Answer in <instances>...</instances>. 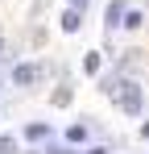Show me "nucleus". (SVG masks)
<instances>
[{
    "instance_id": "1",
    "label": "nucleus",
    "mask_w": 149,
    "mask_h": 154,
    "mask_svg": "<svg viewBox=\"0 0 149 154\" xmlns=\"http://www.w3.org/2000/svg\"><path fill=\"white\" fill-rule=\"evenodd\" d=\"M37 75H42L37 67H29V63H21V67L13 71V83H17V88H29V83H37Z\"/></svg>"
},
{
    "instance_id": "2",
    "label": "nucleus",
    "mask_w": 149,
    "mask_h": 154,
    "mask_svg": "<svg viewBox=\"0 0 149 154\" xmlns=\"http://www.w3.org/2000/svg\"><path fill=\"white\" fill-rule=\"evenodd\" d=\"M124 88H128V83H124ZM116 100H120L124 112H137V108H141V92H137V88H128V92H116Z\"/></svg>"
},
{
    "instance_id": "3",
    "label": "nucleus",
    "mask_w": 149,
    "mask_h": 154,
    "mask_svg": "<svg viewBox=\"0 0 149 154\" xmlns=\"http://www.w3.org/2000/svg\"><path fill=\"white\" fill-rule=\"evenodd\" d=\"M124 8H128V0H112V4H108V25H120Z\"/></svg>"
},
{
    "instance_id": "4",
    "label": "nucleus",
    "mask_w": 149,
    "mask_h": 154,
    "mask_svg": "<svg viewBox=\"0 0 149 154\" xmlns=\"http://www.w3.org/2000/svg\"><path fill=\"white\" fill-rule=\"evenodd\" d=\"M79 25H83V21H79V8H71V13H62V29H66V33H74Z\"/></svg>"
},
{
    "instance_id": "5",
    "label": "nucleus",
    "mask_w": 149,
    "mask_h": 154,
    "mask_svg": "<svg viewBox=\"0 0 149 154\" xmlns=\"http://www.w3.org/2000/svg\"><path fill=\"white\" fill-rule=\"evenodd\" d=\"M83 71L95 75V71H99V54H87V58H83Z\"/></svg>"
},
{
    "instance_id": "6",
    "label": "nucleus",
    "mask_w": 149,
    "mask_h": 154,
    "mask_svg": "<svg viewBox=\"0 0 149 154\" xmlns=\"http://www.w3.org/2000/svg\"><path fill=\"white\" fill-rule=\"evenodd\" d=\"M120 25H128V29H137V25H141V13H137V8H133V13H124V21H120Z\"/></svg>"
},
{
    "instance_id": "7",
    "label": "nucleus",
    "mask_w": 149,
    "mask_h": 154,
    "mask_svg": "<svg viewBox=\"0 0 149 154\" xmlns=\"http://www.w3.org/2000/svg\"><path fill=\"white\" fill-rule=\"evenodd\" d=\"M71 4H74V8H83V4H87V0H71Z\"/></svg>"
}]
</instances>
